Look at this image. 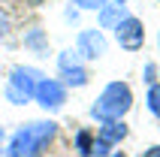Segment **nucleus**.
Instances as JSON below:
<instances>
[{"mask_svg": "<svg viewBox=\"0 0 160 157\" xmlns=\"http://www.w3.org/2000/svg\"><path fill=\"white\" fill-rule=\"evenodd\" d=\"M148 109H151V115L160 118V85H154L151 91H148Z\"/></svg>", "mask_w": 160, "mask_h": 157, "instance_id": "ddd939ff", "label": "nucleus"}, {"mask_svg": "<svg viewBox=\"0 0 160 157\" xmlns=\"http://www.w3.org/2000/svg\"><path fill=\"white\" fill-rule=\"evenodd\" d=\"M118 3H127V0H118Z\"/></svg>", "mask_w": 160, "mask_h": 157, "instance_id": "412c9836", "label": "nucleus"}, {"mask_svg": "<svg viewBox=\"0 0 160 157\" xmlns=\"http://www.w3.org/2000/svg\"><path fill=\"white\" fill-rule=\"evenodd\" d=\"M54 133H58V124L54 121H36L33 139H30V148H27V157H42V151L48 148V142L54 139Z\"/></svg>", "mask_w": 160, "mask_h": 157, "instance_id": "0eeeda50", "label": "nucleus"}, {"mask_svg": "<svg viewBox=\"0 0 160 157\" xmlns=\"http://www.w3.org/2000/svg\"><path fill=\"white\" fill-rule=\"evenodd\" d=\"M115 39H118L121 48H127V52H139L142 43H145V27H142V21L133 18V15H124L115 24Z\"/></svg>", "mask_w": 160, "mask_h": 157, "instance_id": "f03ea898", "label": "nucleus"}, {"mask_svg": "<svg viewBox=\"0 0 160 157\" xmlns=\"http://www.w3.org/2000/svg\"><path fill=\"white\" fill-rule=\"evenodd\" d=\"M142 157H160V145H151V148L145 151V154H142Z\"/></svg>", "mask_w": 160, "mask_h": 157, "instance_id": "f3484780", "label": "nucleus"}, {"mask_svg": "<svg viewBox=\"0 0 160 157\" xmlns=\"http://www.w3.org/2000/svg\"><path fill=\"white\" fill-rule=\"evenodd\" d=\"M79 9H103L106 6V0H72Z\"/></svg>", "mask_w": 160, "mask_h": 157, "instance_id": "dca6fc26", "label": "nucleus"}, {"mask_svg": "<svg viewBox=\"0 0 160 157\" xmlns=\"http://www.w3.org/2000/svg\"><path fill=\"white\" fill-rule=\"evenodd\" d=\"M109 157H127V154H109Z\"/></svg>", "mask_w": 160, "mask_h": 157, "instance_id": "aec40b11", "label": "nucleus"}, {"mask_svg": "<svg viewBox=\"0 0 160 157\" xmlns=\"http://www.w3.org/2000/svg\"><path fill=\"white\" fill-rule=\"evenodd\" d=\"M76 54L85 58V61H97V58H103V54H106V36H103V30H97V27L82 30L79 39H76Z\"/></svg>", "mask_w": 160, "mask_h": 157, "instance_id": "39448f33", "label": "nucleus"}, {"mask_svg": "<svg viewBox=\"0 0 160 157\" xmlns=\"http://www.w3.org/2000/svg\"><path fill=\"white\" fill-rule=\"evenodd\" d=\"M3 136H6V133L0 130V145H3ZM0 157H3V148H0Z\"/></svg>", "mask_w": 160, "mask_h": 157, "instance_id": "6ab92c4d", "label": "nucleus"}, {"mask_svg": "<svg viewBox=\"0 0 160 157\" xmlns=\"http://www.w3.org/2000/svg\"><path fill=\"white\" fill-rule=\"evenodd\" d=\"M33 127L36 124H27V127L12 133V139H9V145H6V157H27L30 139H33Z\"/></svg>", "mask_w": 160, "mask_h": 157, "instance_id": "6e6552de", "label": "nucleus"}, {"mask_svg": "<svg viewBox=\"0 0 160 157\" xmlns=\"http://www.w3.org/2000/svg\"><path fill=\"white\" fill-rule=\"evenodd\" d=\"M58 70H61V82L63 88H85L88 85V70L79 63V54L76 52H61L58 58Z\"/></svg>", "mask_w": 160, "mask_h": 157, "instance_id": "7ed1b4c3", "label": "nucleus"}, {"mask_svg": "<svg viewBox=\"0 0 160 157\" xmlns=\"http://www.w3.org/2000/svg\"><path fill=\"white\" fill-rule=\"evenodd\" d=\"M39 78H45V76L36 70V67H21V63H18V67L9 70V82H6V85L33 100V91H36V85H39Z\"/></svg>", "mask_w": 160, "mask_h": 157, "instance_id": "423d86ee", "label": "nucleus"}, {"mask_svg": "<svg viewBox=\"0 0 160 157\" xmlns=\"http://www.w3.org/2000/svg\"><path fill=\"white\" fill-rule=\"evenodd\" d=\"M24 48H30V52H36V54H42L45 48H48V39H45L42 27H33V30L24 33Z\"/></svg>", "mask_w": 160, "mask_h": 157, "instance_id": "9b49d317", "label": "nucleus"}, {"mask_svg": "<svg viewBox=\"0 0 160 157\" xmlns=\"http://www.w3.org/2000/svg\"><path fill=\"white\" fill-rule=\"evenodd\" d=\"M124 6H103L100 9V30H115V24L124 18Z\"/></svg>", "mask_w": 160, "mask_h": 157, "instance_id": "9d476101", "label": "nucleus"}, {"mask_svg": "<svg viewBox=\"0 0 160 157\" xmlns=\"http://www.w3.org/2000/svg\"><path fill=\"white\" fill-rule=\"evenodd\" d=\"M33 100L42 106V109L54 112V109H61V106L67 103V88H63L61 78H39V85H36V91H33Z\"/></svg>", "mask_w": 160, "mask_h": 157, "instance_id": "20e7f679", "label": "nucleus"}, {"mask_svg": "<svg viewBox=\"0 0 160 157\" xmlns=\"http://www.w3.org/2000/svg\"><path fill=\"white\" fill-rule=\"evenodd\" d=\"M109 142H103V139H94V145H91V151H88V157H109Z\"/></svg>", "mask_w": 160, "mask_h": 157, "instance_id": "4468645a", "label": "nucleus"}, {"mask_svg": "<svg viewBox=\"0 0 160 157\" xmlns=\"http://www.w3.org/2000/svg\"><path fill=\"white\" fill-rule=\"evenodd\" d=\"M97 139L109 142V145H118L121 139H127V124L124 121H100Z\"/></svg>", "mask_w": 160, "mask_h": 157, "instance_id": "1a4fd4ad", "label": "nucleus"}, {"mask_svg": "<svg viewBox=\"0 0 160 157\" xmlns=\"http://www.w3.org/2000/svg\"><path fill=\"white\" fill-rule=\"evenodd\" d=\"M6 100H9V103H15V106H24L30 97H24L21 91H15V88H9V85H6Z\"/></svg>", "mask_w": 160, "mask_h": 157, "instance_id": "2eb2a0df", "label": "nucleus"}, {"mask_svg": "<svg viewBox=\"0 0 160 157\" xmlns=\"http://www.w3.org/2000/svg\"><path fill=\"white\" fill-rule=\"evenodd\" d=\"M94 139H97V136H94L91 130H79V133H76V151L88 157V151H91V145H94Z\"/></svg>", "mask_w": 160, "mask_h": 157, "instance_id": "f8f14e48", "label": "nucleus"}, {"mask_svg": "<svg viewBox=\"0 0 160 157\" xmlns=\"http://www.w3.org/2000/svg\"><path fill=\"white\" fill-rule=\"evenodd\" d=\"M130 106H133L130 85H124V82H109L103 88V94L91 106V118H97V121H121L130 112Z\"/></svg>", "mask_w": 160, "mask_h": 157, "instance_id": "f257e3e1", "label": "nucleus"}, {"mask_svg": "<svg viewBox=\"0 0 160 157\" xmlns=\"http://www.w3.org/2000/svg\"><path fill=\"white\" fill-rule=\"evenodd\" d=\"M3 27H6V18L0 15V39H3Z\"/></svg>", "mask_w": 160, "mask_h": 157, "instance_id": "a211bd4d", "label": "nucleus"}]
</instances>
